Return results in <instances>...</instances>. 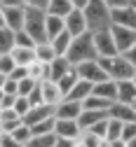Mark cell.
<instances>
[{"mask_svg": "<svg viewBox=\"0 0 136 147\" xmlns=\"http://www.w3.org/2000/svg\"><path fill=\"white\" fill-rule=\"evenodd\" d=\"M82 12H85V19H87V28L92 33L110 28V24H113V9L103 3V0H87Z\"/></svg>", "mask_w": 136, "mask_h": 147, "instance_id": "6da1fadb", "label": "cell"}, {"mask_svg": "<svg viewBox=\"0 0 136 147\" xmlns=\"http://www.w3.org/2000/svg\"><path fill=\"white\" fill-rule=\"evenodd\" d=\"M99 54H96V47H94V35L92 30L82 33V35H75V38L70 40V47L66 51V59L77 65V63H82V61H89V59H96Z\"/></svg>", "mask_w": 136, "mask_h": 147, "instance_id": "7a4b0ae2", "label": "cell"}, {"mask_svg": "<svg viewBox=\"0 0 136 147\" xmlns=\"http://www.w3.org/2000/svg\"><path fill=\"white\" fill-rule=\"evenodd\" d=\"M99 63L103 65L106 70V75L110 80H129L134 77V72H136V65L124 56V54H113V56H99Z\"/></svg>", "mask_w": 136, "mask_h": 147, "instance_id": "3957f363", "label": "cell"}, {"mask_svg": "<svg viewBox=\"0 0 136 147\" xmlns=\"http://www.w3.org/2000/svg\"><path fill=\"white\" fill-rule=\"evenodd\" d=\"M26 7V5H24ZM45 19H47V12L45 9H38V7H26V19H24V30H28L33 35L35 42L47 40V30H45Z\"/></svg>", "mask_w": 136, "mask_h": 147, "instance_id": "277c9868", "label": "cell"}, {"mask_svg": "<svg viewBox=\"0 0 136 147\" xmlns=\"http://www.w3.org/2000/svg\"><path fill=\"white\" fill-rule=\"evenodd\" d=\"M75 70H77V75H80L82 80H87V82H92V84H96V82H101V80L108 77V75H106V70H103V65L99 63V56H96V59H89V61H82V63H77Z\"/></svg>", "mask_w": 136, "mask_h": 147, "instance_id": "5b68a950", "label": "cell"}, {"mask_svg": "<svg viewBox=\"0 0 136 147\" xmlns=\"http://www.w3.org/2000/svg\"><path fill=\"white\" fill-rule=\"evenodd\" d=\"M110 33H113L115 47H118L120 54H124L136 42V28H127V26H120V24H110Z\"/></svg>", "mask_w": 136, "mask_h": 147, "instance_id": "8992f818", "label": "cell"}, {"mask_svg": "<svg viewBox=\"0 0 136 147\" xmlns=\"http://www.w3.org/2000/svg\"><path fill=\"white\" fill-rule=\"evenodd\" d=\"M92 35H94V47H96V54H99V56H113V54H120L118 47H115V40H113L110 28L96 30V33H92Z\"/></svg>", "mask_w": 136, "mask_h": 147, "instance_id": "52a82bcc", "label": "cell"}, {"mask_svg": "<svg viewBox=\"0 0 136 147\" xmlns=\"http://www.w3.org/2000/svg\"><path fill=\"white\" fill-rule=\"evenodd\" d=\"M54 133L59 136V138H66V140H75L77 147H80V133H82V128H80V124H77V119H56Z\"/></svg>", "mask_w": 136, "mask_h": 147, "instance_id": "ba28073f", "label": "cell"}, {"mask_svg": "<svg viewBox=\"0 0 136 147\" xmlns=\"http://www.w3.org/2000/svg\"><path fill=\"white\" fill-rule=\"evenodd\" d=\"M80 112H82V103L73 100V98H66V96L54 105V117L56 119H77Z\"/></svg>", "mask_w": 136, "mask_h": 147, "instance_id": "9c48e42d", "label": "cell"}, {"mask_svg": "<svg viewBox=\"0 0 136 147\" xmlns=\"http://www.w3.org/2000/svg\"><path fill=\"white\" fill-rule=\"evenodd\" d=\"M66 30L73 35H82V33H87L89 28H87V19H85V12H82V7H73L66 16Z\"/></svg>", "mask_w": 136, "mask_h": 147, "instance_id": "30bf717a", "label": "cell"}, {"mask_svg": "<svg viewBox=\"0 0 136 147\" xmlns=\"http://www.w3.org/2000/svg\"><path fill=\"white\" fill-rule=\"evenodd\" d=\"M5 12V26L12 30H21L24 19H26V7L24 5H3Z\"/></svg>", "mask_w": 136, "mask_h": 147, "instance_id": "8fae6325", "label": "cell"}, {"mask_svg": "<svg viewBox=\"0 0 136 147\" xmlns=\"http://www.w3.org/2000/svg\"><path fill=\"white\" fill-rule=\"evenodd\" d=\"M103 147H124L122 142V121L108 117L106 124V136H103Z\"/></svg>", "mask_w": 136, "mask_h": 147, "instance_id": "7c38bea8", "label": "cell"}, {"mask_svg": "<svg viewBox=\"0 0 136 147\" xmlns=\"http://www.w3.org/2000/svg\"><path fill=\"white\" fill-rule=\"evenodd\" d=\"M108 117L120 119L122 124L124 121H136V107L129 105V103H122V100H113L108 105Z\"/></svg>", "mask_w": 136, "mask_h": 147, "instance_id": "4fadbf2b", "label": "cell"}, {"mask_svg": "<svg viewBox=\"0 0 136 147\" xmlns=\"http://www.w3.org/2000/svg\"><path fill=\"white\" fill-rule=\"evenodd\" d=\"M113 24H120V26H127V28H136V5L134 0L124 7H118L113 9Z\"/></svg>", "mask_w": 136, "mask_h": 147, "instance_id": "5bb4252c", "label": "cell"}, {"mask_svg": "<svg viewBox=\"0 0 136 147\" xmlns=\"http://www.w3.org/2000/svg\"><path fill=\"white\" fill-rule=\"evenodd\" d=\"M52 115H54V105H49V103H38V105H31V110L24 115V121H26L28 126H33V124H38L40 119L52 117Z\"/></svg>", "mask_w": 136, "mask_h": 147, "instance_id": "9a60e30c", "label": "cell"}, {"mask_svg": "<svg viewBox=\"0 0 136 147\" xmlns=\"http://www.w3.org/2000/svg\"><path fill=\"white\" fill-rule=\"evenodd\" d=\"M40 91H42V100L49 103V105H56L64 98V91L56 84V80H42L40 82Z\"/></svg>", "mask_w": 136, "mask_h": 147, "instance_id": "2e32d148", "label": "cell"}, {"mask_svg": "<svg viewBox=\"0 0 136 147\" xmlns=\"http://www.w3.org/2000/svg\"><path fill=\"white\" fill-rule=\"evenodd\" d=\"M92 94H96V96L106 98L108 103H113L115 98H118V82H115V80H110V77H106V80L96 82V84L92 86Z\"/></svg>", "mask_w": 136, "mask_h": 147, "instance_id": "e0dca14e", "label": "cell"}, {"mask_svg": "<svg viewBox=\"0 0 136 147\" xmlns=\"http://www.w3.org/2000/svg\"><path fill=\"white\" fill-rule=\"evenodd\" d=\"M115 100H122V103H129V105L136 103V82H134V77L118 80V98Z\"/></svg>", "mask_w": 136, "mask_h": 147, "instance_id": "ac0fdd59", "label": "cell"}, {"mask_svg": "<svg viewBox=\"0 0 136 147\" xmlns=\"http://www.w3.org/2000/svg\"><path fill=\"white\" fill-rule=\"evenodd\" d=\"M70 68H73V63L66 56H56L54 61L47 63V80H59L64 72H68Z\"/></svg>", "mask_w": 136, "mask_h": 147, "instance_id": "d6986e66", "label": "cell"}, {"mask_svg": "<svg viewBox=\"0 0 136 147\" xmlns=\"http://www.w3.org/2000/svg\"><path fill=\"white\" fill-rule=\"evenodd\" d=\"M12 140H14V147H31V140H33V131L26 121H21L14 131H10Z\"/></svg>", "mask_w": 136, "mask_h": 147, "instance_id": "ffe728a7", "label": "cell"}, {"mask_svg": "<svg viewBox=\"0 0 136 147\" xmlns=\"http://www.w3.org/2000/svg\"><path fill=\"white\" fill-rule=\"evenodd\" d=\"M21 121H24L21 115H16V110H14V107H3V110H0V126H3V131H5V133L14 131V128L21 124Z\"/></svg>", "mask_w": 136, "mask_h": 147, "instance_id": "44dd1931", "label": "cell"}, {"mask_svg": "<svg viewBox=\"0 0 136 147\" xmlns=\"http://www.w3.org/2000/svg\"><path fill=\"white\" fill-rule=\"evenodd\" d=\"M106 117H108V110H85V107H82L80 117H77V124H80V128H89L92 124L101 121V119H106Z\"/></svg>", "mask_w": 136, "mask_h": 147, "instance_id": "7402d4cb", "label": "cell"}, {"mask_svg": "<svg viewBox=\"0 0 136 147\" xmlns=\"http://www.w3.org/2000/svg\"><path fill=\"white\" fill-rule=\"evenodd\" d=\"M59 54H56V49H54V45L49 42V40H40V42H35V59L38 61H42V63H49V61H54Z\"/></svg>", "mask_w": 136, "mask_h": 147, "instance_id": "603a6c76", "label": "cell"}, {"mask_svg": "<svg viewBox=\"0 0 136 147\" xmlns=\"http://www.w3.org/2000/svg\"><path fill=\"white\" fill-rule=\"evenodd\" d=\"M45 30H47V40H52L54 35H59L61 30H66V19L59 14H47L45 19Z\"/></svg>", "mask_w": 136, "mask_h": 147, "instance_id": "cb8c5ba5", "label": "cell"}, {"mask_svg": "<svg viewBox=\"0 0 136 147\" xmlns=\"http://www.w3.org/2000/svg\"><path fill=\"white\" fill-rule=\"evenodd\" d=\"M92 86H94L92 82H87V80H82V77H80V80L73 84V89L66 94V98H73V100H80V103H82V100L92 94Z\"/></svg>", "mask_w": 136, "mask_h": 147, "instance_id": "d4e9b609", "label": "cell"}, {"mask_svg": "<svg viewBox=\"0 0 136 147\" xmlns=\"http://www.w3.org/2000/svg\"><path fill=\"white\" fill-rule=\"evenodd\" d=\"M10 54L16 65H28L31 61H35V47H16L14 45V49Z\"/></svg>", "mask_w": 136, "mask_h": 147, "instance_id": "484cf974", "label": "cell"}, {"mask_svg": "<svg viewBox=\"0 0 136 147\" xmlns=\"http://www.w3.org/2000/svg\"><path fill=\"white\" fill-rule=\"evenodd\" d=\"M70 40H73V35H70L68 30H61L59 35H54L49 42L54 45V49H56L59 56H66V51H68V47H70Z\"/></svg>", "mask_w": 136, "mask_h": 147, "instance_id": "4316f807", "label": "cell"}, {"mask_svg": "<svg viewBox=\"0 0 136 147\" xmlns=\"http://www.w3.org/2000/svg\"><path fill=\"white\" fill-rule=\"evenodd\" d=\"M14 33L16 30H12L7 26L0 28V54H10L14 49Z\"/></svg>", "mask_w": 136, "mask_h": 147, "instance_id": "83f0119b", "label": "cell"}, {"mask_svg": "<svg viewBox=\"0 0 136 147\" xmlns=\"http://www.w3.org/2000/svg\"><path fill=\"white\" fill-rule=\"evenodd\" d=\"M77 80H80V75H77V70H75V65H73V68H70L68 72H64V75H61L59 80H56V84L61 86V91H64V96H66L68 91L73 89V84H75Z\"/></svg>", "mask_w": 136, "mask_h": 147, "instance_id": "f1b7e54d", "label": "cell"}, {"mask_svg": "<svg viewBox=\"0 0 136 147\" xmlns=\"http://www.w3.org/2000/svg\"><path fill=\"white\" fill-rule=\"evenodd\" d=\"M73 9V3L70 0H49V5H47V14H59V16H66L68 12Z\"/></svg>", "mask_w": 136, "mask_h": 147, "instance_id": "f546056e", "label": "cell"}, {"mask_svg": "<svg viewBox=\"0 0 136 147\" xmlns=\"http://www.w3.org/2000/svg\"><path fill=\"white\" fill-rule=\"evenodd\" d=\"M28 77H33V80H38V82H42V80H47V63H42V61H31L28 65Z\"/></svg>", "mask_w": 136, "mask_h": 147, "instance_id": "4dcf8cb0", "label": "cell"}, {"mask_svg": "<svg viewBox=\"0 0 136 147\" xmlns=\"http://www.w3.org/2000/svg\"><path fill=\"white\" fill-rule=\"evenodd\" d=\"M80 147H103V138L92 133L89 128H82L80 133Z\"/></svg>", "mask_w": 136, "mask_h": 147, "instance_id": "1f68e13d", "label": "cell"}, {"mask_svg": "<svg viewBox=\"0 0 136 147\" xmlns=\"http://www.w3.org/2000/svg\"><path fill=\"white\" fill-rule=\"evenodd\" d=\"M54 124H56V117L52 115V117H45L38 124H33L31 131H33V136H38V133H54Z\"/></svg>", "mask_w": 136, "mask_h": 147, "instance_id": "d6a6232c", "label": "cell"}, {"mask_svg": "<svg viewBox=\"0 0 136 147\" xmlns=\"http://www.w3.org/2000/svg\"><path fill=\"white\" fill-rule=\"evenodd\" d=\"M108 100L106 98H101V96H96V94H89L85 100H82V107L85 110H108Z\"/></svg>", "mask_w": 136, "mask_h": 147, "instance_id": "836d02e7", "label": "cell"}, {"mask_svg": "<svg viewBox=\"0 0 136 147\" xmlns=\"http://www.w3.org/2000/svg\"><path fill=\"white\" fill-rule=\"evenodd\" d=\"M31 147H56V133H38V136H33Z\"/></svg>", "mask_w": 136, "mask_h": 147, "instance_id": "e575fe53", "label": "cell"}, {"mask_svg": "<svg viewBox=\"0 0 136 147\" xmlns=\"http://www.w3.org/2000/svg\"><path fill=\"white\" fill-rule=\"evenodd\" d=\"M14 45L16 47H35V40H33V35L28 33V30H16L14 33Z\"/></svg>", "mask_w": 136, "mask_h": 147, "instance_id": "d590c367", "label": "cell"}, {"mask_svg": "<svg viewBox=\"0 0 136 147\" xmlns=\"http://www.w3.org/2000/svg\"><path fill=\"white\" fill-rule=\"evenodd\" d=\"M35 84H38V80H33V77H21L19 80V96H28L31 91L35 89Z\"/></svg>", "mask_w": 136, "mask_h": 147, "instance_id": "8d00e7d4", "label": "cell"}, {"mask_svg": "<svg viewBox=\"0 0 136 147\" xmlns=\"http://www.w3.org/2000/svg\"><path fill=\"white\" fill-rule=\"evenodd\" d=\"M14 110H16V115H21V119H24V115L31 110V100L26 98V96H16L14 98V105H12Z\"/></svg>", "mask_w": 136, "mask_h": 147, "instance_id": "74e56055", "label": "cell"}, {"mask_svg": "<svg viewBox=\"0 0 136 147\" xmlns=\"http://www.w3.org/2000/svg\"><path fill=\"white\" fill-rule=\"evenodd\" d=\"M14 59H12V54H0V72H5V75H10V70L14 68Z\"/></svg>", "mask_w": 136, "mask_h": 147, "instance_id": "f35d334b", "label": "cell"}, {"mask_svg": "<svg viewBox=\"0 0 136 147\" xmlns=\"http://www.w3.org/2000/svg\"><path fill=\"white\" fill-rule=\"evenodd\" d=\"M3 91H5V94H12V96H19V80H12V77H7V80H5V86H3Z\"/></svg>", "mask_w": 136, "mask_h": 147, "instance_id": "ab89813d", "label": "cell"}, {"mask_svg": "<svg viewBox=\"0 0 136 147\" xmlns=\"http://www.w3.org/2000/svg\"><path fill=\"white\" fill-rule=\"evenodd\" d=\"M24 5L26 7H38V9H47L49 0H24Z\"/></svg>", "mask_w": 136, "mask_h": 147, "instance_id": "60d3db41", "label": "cell"}, {"mask_svg": "<svg viewBox=\"0 0 136 147\" xmlns=\"http://www.w3.org/2000/svg\"><path fill=\"white\" fill-rule=\"evenodd\" d=\"M103 3H106L110 9H118V7H124V5H129L131 0H103Z\"/></svg>", "mask_w": 136, "mask_h": 147, "instance_id": "b9f144b4", "label": "cell"}, {"mask_svg": "<svg viewBox=\"0 0 136 147\" xmlns=\"http://www.w3.org/2000/svg\"><path fill=\"white\" fill-rule=\"evenodd\" d=\"M14 98H16V96L5 94V96H3V103H0V110H3V107H12V105H14Z\"/></svg>", "mask_w": 136, "mask_h": 147, "instance_id": "7bdbcfd3", "label": "cell"}, {"mask_svg": "<svg viewBox=\"0 0 136 147\" xmlns=\"http://www.w3.org/2000/svg\"><path fill=\"white\" fill-rule=\"evenodd\" d=\"M124 56H127V59H129V61H131V63L136 65V42H134V45H131V47H129V49L124 51Z\"/></svg>", "mask_w": 136, "mask_h": 147, "instance_id": "ee69618b", "label": "cell"}, {"mask_svg": "<svg viewBox=\"0 0 136 147\" xmlns=\"http://www.w3.org/2000/svg\"><path fill=\"white\" fill-rule=\"evenodd\" d=\"M3 5H24V0H3Z\"/></svg>", "mask_w": 136, "mask_h": 147, "instance_id": "f6af8a7d", "label": "cell"}, {"mask_svg": "<svg viewBox=\"0 0 136 147\" xmlns=\"http://www.w3.org/2000/svg\"><path fill=\"white\" fill-rule=\"evenodd\" d=\"M70 3H73V7H85L87 0H70Z\"/></svg>", "mask_w": 136, "mask_h": 147, "instance_id": "bcb514c9", "label": "cell"}, {"mask_svg": "<svg viewBox=\"0 0 136 147\" xmlns=\"http://www.w3.org/2000/svg\"><path fill=\"white\" fill-rule=\"evenodd\" d=\"M5 26V12H3V7H0V28Z\"/></svg>", "mask_w": 136, "mask_h": 147, "instance_id": "7dc6e473", "label": "cell"}, {"mask_svg": "<svg viewBox=\"0 0 136 147\" xmlns=\"http://www.w3.org/2000/svg\"><path fill=\"white\" fill-rule=\"evenodd\" d=\"M5 80H7V75H5V72H0V89L5 86Z\"/></svg>", "mask_w": 136, "mask_h": 147, "instance_id": "c3c4849f", "label": "cell"}, {"mask_svg": "<svg viewBox=\"0 0 136 147\" xmlns=\"http://www.w3.org/2000/svg\"><path fill=\"white\" fill-rule=\"evenodd\" d=\"M134 82H136V72H134Z\"/></svg>", "mask_w": 136, "mask_h": 147, "instance_id": "681fc988", "label": "cell"}, {"mask_svg": "<svg viewBox=\"0 0 136 147\" xmlns=\"http://www.w3.org/2000/svg\"><path fill=\"white\" fill-rule=\"evenodd\" d=\"M0 7H3V0H0Z\"/></svg>", "mask_w": 136, "mask_h": 147, "instance_id": "f907efd6", "label": "cell"}, {"mask_svg": "<svg viewBox=\"0 0 136 147\" xmlns=\"http://www.w3.org/2000/svg\"><path fill=\"white\" fill-rule=\"evenodd\" d=\"M134 5H136V0H134Z\"/></svg>", "mask_w": 136, "mask_h": 147, "instance_id": "816d5d0a", "label": "cell"}, {"mask_svg": "<svg viewBox=\"0 0 136 147\" xmlns=\"http://www.w3.org/2000/svg\"><path fill=\"white\" fill-rule=\"evenodd\" d=\"M134 107H136V103H134Z\"/></svg>", "mask_w": 136, "mask_h": 147, "instance_id": "f5cc1de1", "label": "cell"}]
</instances>
